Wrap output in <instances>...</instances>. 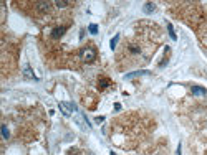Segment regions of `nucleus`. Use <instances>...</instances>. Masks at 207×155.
<instances>
[{"label":"nucleus","mask_w":207,"mask_h":155,"mask_svg":"<svg viewBox=\"0 0 207 155\" xmlns=\"http://www.w3.org/2000/svg\"><path fill=\"white\" fill-rule=\"evenodd\" d=\"M94 58H96V51H94V48H91V46L83 48V51H81V59H83V61H85V63H93Z\"/></svg>","instance_id":"obj_1"},{"label":"nucleus","mask_w":207,"mask_h":155,"mask_svg":"<svg viewBox=\"0 0 207 155\" xmlns=\"http://www.w3.org/2000/svg\"><path fill=\"white\" fill-rule=\"evenodd\" d=\"M60 109H61V112H63L65 115H70V114H71V111H75V106H73V104L60 103Z\"/></svg>","instance_id":"obj_2"},{"label":"nucleus","mask_w":207,"mask_h":155,"mask_svg":"<svg viewBox=\"0 0 207 155\" xmlns=\"http://www.w3.org/2000/svg\"><path fill=\"white\" fill-rule=\"evenodd\" d=\"M65 31H66L65 27H57V28L51 30V36H53V38H60L61 35H65Z\"/></svg>","instance_id":"obj_3"},{"label":"nucleus","mask_w":207,"mask_h":155,"mask_svg":"<svg viewBox=\"0 0 207 155\" xmlns=\"http://www.w3.org/2000/svg\"><path fill=\"white\" fill-rule=\"evenodd\" d=\"M110 84H111V81L108 79V78H101V79H100V84H98V87H100V89L103 91V89H106V87L110 86Z\"/></svg>","instance_id":"obj_4"},{"label":"nucleus","mask_w":207,"mask_h":155,"mask_svg":"<svg viewBox=\"0 0 207 155\" xmlns=\"http://www.w3.org/2000/svg\"><path fill=\"white\" fill-rule=\"evenodd\" d=\"M192 93H194L196 96H204L205 91L202 89V87H199V86H194V87H192Z\"/></svg>","instance_id":"obj_5"},{"label":"nucleus","mask_w":207,"mask_h":155,"mask_svg":"<svg viewBox=\"0 0 207 155\" xmlns=\"http://www.w3.org/2000/svg\"><path fill=\"white\" fill-rule=\"evenodd\" d=\"M167 30H169V35H171V38H172V40H176V33H174V28H172V25H167Z\"/></svg>","instance_id":"obj_6"},{"label":"nucleus","mask_w":207,"mask_h":155,"mask_svg":"<svg viewBox=\"0 0 207 155\" xmlns=\"http://www.w3.org/2000/svg\"><path fill=\"white\" fill-rule=\"evenodd\" d=\"M153 10H154V3H146V5H144V12H153Z\"/></svg>","instance_id":"obj_7"},{"label":"nucleus","mask_w":207,"mask_h":155,"mask_svg":"<svg viewBox=\"0 0 207 155\" xmlns=\"http://www.w3.org/2000/svg\"><path fill=\"white\" fill-rule=\"evenodd\" d=\"M118 40H119V35H116V36H114L113 40H111V48H113V50H114V48H116V43H118Z\"/></svg>","instance_id":"obj_8"},{"label":"nucleus","mask_w":207,"mask_h":155,"mask_svg":"<svg viewBox=\"0 0 207 155\" xmlns=\"http://www.w3.org/2000/svg\"><path fill=\"white\" fill-rule=\"evenodd\" d=\"M2 134H3V137H5V139H8V135H10V134H8V129H7L5 125L2 127Z\"/></svg>","instance_id":"obj_9"},{"label":"nucleus","mask_w":207,"mask_h":155,"mask_svg":"<svg viewBox=\"0 0 207 155\" xmlns=\"http://www.w3.org/2000/svg\"><path fill=\"white\" fill-rule=\"evenodd\" d=\"M68 155H81V153H80V150L71 149V150H68Z\"/></svg>","instance_id":"obj_10"},{"label":"nucleus","mask_w":207,"mask_h":155,"mask_svg":"<svg viewBox=\"0 0 207 155\" xmlns=\"http://www.w3.org/2000/svg\"><path fill=\"white\" fill-rule=\"evenodd\" d=\"M90 31H91V33H98V27L96 25H90Z\"/></svg>","instance_id":"obj_11"},{"label":"nucleus","mask_w":207,"mask_h":155,"mask_svg":"<svg viewBox=\"0 0 207 155\" xmlns=\"http://www.w3.org/2000/svg\"><path fill=\"white\" fill-rule=\"evenodd\" d=\"M25 74L28 76V78H35V76H33V73H31V69H30V68H25Z\"/></svg>","instance_id":"obj_12"},{"label":"nucleus","mask_w":207,"mask_h":155,"mask_svg":"<svg viewBox=\"0 0 207 155\" xmlns=\"http://www.w3.org/2000/svg\"><path fill=\"white\" fill-rule=\"evenodd\" d=\"M68 3L66 2H57V7H60V8H63V7H66Z\"/></svg>","instance_id":"obj_13"}]
</instances>
